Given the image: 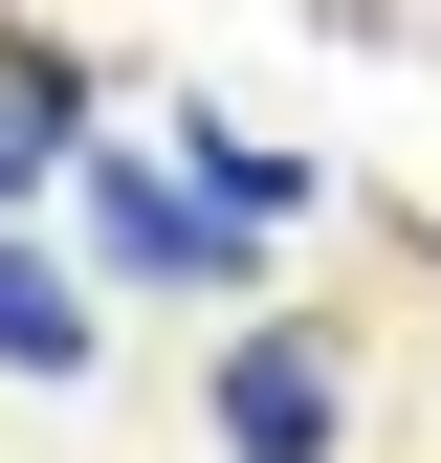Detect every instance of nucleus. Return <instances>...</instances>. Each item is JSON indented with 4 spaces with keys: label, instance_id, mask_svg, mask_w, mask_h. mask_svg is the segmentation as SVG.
<instances>
[{
    "label": "nucleus",
    "instance_id": "nucleus-1",
    "mask_svg": "<svg viewBox=\"0 0 441 463\" xmlns=\"http://www.w3.org/2000/svg\"><path fill=\"white\" fill-rule=\"evenodd\" d=\"M220 441L243 463H331V354L309 331H243V354H220Z\"/></svg>",
    "mask_w": 441,
    "mask_h": 463
},
{
    "label": "nucleus",
    "instance_id": "nucleus-2",
    "mask_svg": "<svg viewBox=\"0 0 441 463\" xmlns=\"http://www.w3.org/2000/svg\"><path fill=\"white\" fill-rule=\"evenodd\" d=\"M67 155H89V89H67V44H23V67H0V199L67 177Z\"/></svg>",
    "mask_w": 441,
    "mask_h": 463
},
{
    "label": "nucleus",
    "instance_id": "nucleus-3",
    "mask_svg": "<svg viewBox=\"0 0 441 463\" xmlns=\"http://www.w3.org/2000/svg\"><path fill=\"white\" fill-rule=\"evenodd\" d=\"M0 375H89V287L44 243H0Z\"/></svg>",
    "mask_w": 441,
    "mask_h": 463
},
{
    "label": "nucleus",
    "instance_id": "nucleus-4",
    "mask_svg": "<svg viewBox=\"0 0 441 463\" xmlns=\"http://www.w3.org/2000/svg\"><path fill=\"white\" fill-rule=\"evenodd\" d=\"M89 221H110V265H133V287H199V199H155V177H89Z\"/></svg>",
    "mask_w": 441,
    "mask_h": 463
}]
</instances>
